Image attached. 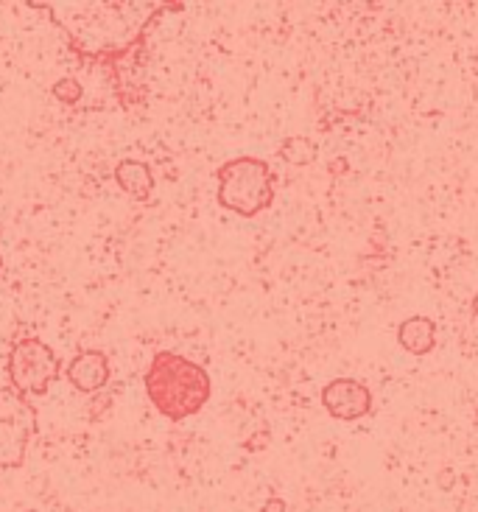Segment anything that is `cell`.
<instances>
[{
    "instance_id": "6da1fadb",
    "label": "cell",
    "mask_w": 478,
    "mask_h": 512,
    "mask_svg": "<svg viewBox=\"0 0 478 512\" xmlns=\"http://www.w3.org/2000/svg\"><path fill=\"white\" fill-rule=\"evenodd\" d=\"M143 387L151 406L171 423L199 415L213 395V381L205 367L174 350H160L151 359L143 375Z\"/></svg>"
},
{
    "instance_id": "7a4b0ae2",
    "label": "cell",
    "mask_w": 478,
    "mask_h": 512,
    "mask_svg": "<svg viewBox=\"0 0 478 512\" xmlns=\"http://www.w3.org/2000/svg\"><path fill=\"white\" fill-rule=\"evenodd\" d=\"M216 182H219L216 202L241 219H255L263 210L272 208L277 194L272 166L252 154L233 157L216 168Z\"/></svg>"
},
{
    "instance_id": "3957f363",
    "label": "cell",
    "mask_w": 478,
    "mask_h": 512,
    "mask_svg": "<svg viewBox=\"0 0 478 512\" xmlns=\"http://www.w3.org/2000/svg\"><path fill=\"white\" fill-rule=\"evenodd\" d=\"M6 375H9V387L20 398H45L56 381L62 378V361L54 353V347L48 345L40 336H23L17 339L9 350L6 359Z\"/></svg>"
},
{
    "instance_id": "277c9868",
    "label": "cell",
    "mask_w": 478,
    "mask_h": 512,
    "mask_svg": "<svg viewBox=\"0 0 478 512\" xmlns=\"http://www.w3.org/2000/svg\"><path fill=\"white\" fill-rule=\"evenodd\" d=\"M37 429L34 403L20 398L12 387H0V471L23 468Z\"/></svg>"
},
{
    "instance_id": "5b68a950",
    "label": "cell",
    "mask_w": 478,
    "mask_h": 512,
    "mask_svg": "<svg viewBox=\"0 0 478 512\" xmlns=\"http://www.w3.org/2000/svg\"><path fill=\"white\" fill-rule=\"evenodd\" d=\"M319 401L325 406V412L336 420H361L372 412V392L367 384H361L356 378H333L325 384Z\"/></svg>"
},
{
    "instance_id": "8992f818",
    "label": "cell",
    "mask_w": 478,
    "mask_h": 512,
    "mask_svg": "<svg viewBox=\"0 0 478 512\" xmlns=\"http://www.w3.org/2000/svg\"><path fill=\"white\" fill-rule=\"evenodd\" d=\"M68 384L82 395H98L110 384L112 367L104 350H82L79 356L68 361Z\"/></svg>"
},
{
    "instance_id": "52a82bcc",
    "label": "cell",
    "mask_w": 478,
    "mask_h": 512,
    "mask_svg": "<svg viewBox=\"0 0 478 512\" xmlns=\"http://www.w3.org/2000/svg\"><path fill=\"white\" fill-rule=\"evenodd\" d=\"M112 177L118 182L123 194L132 196L135 202H149L151 194H154V171H151L149 163L143 160H135V157H126L118 166L112 168Z\"/></svg>"
},
{
    "instance_id": "ba28073f",
    "label": "cell",
    "mask_w": 478,
    "mask_h": 512,
    "mask_svg": "<svg viewBox=\"0 0 478 512\" xmlns=\"http://www.w3.org/2000/svg\"><path fill=\"white\" fill-rule=\"evenodd\" d=\"M397 342L411 356H428L437 347V322L428 317H409L397 328Z\"/></svg>"
},
{
    "instance_id": "9c48e42d",
    "label": "cell",
    "mask_w": 478,
    "mask_h": 512,
    "mask_svg": "<svg viewBox=\"0 0 478 512\" xmlns=\"http://www.w3.org/2000/svg\"><path fill=\"white\" fill-rule=\"evenodd\" d=\"M280 157L288 166H311L316 160V143H311L308 138H288L280 146Z\"/></svg>"
},
{
    "instance_id": "30bf717a",
    "label": "cell",
    "mask_w": 478,
    "mask_h": 512,
    "mask_svg": "<svg viewBox=\"0 0 478 512\" xmlns=\"http://www.w3.org/2000/svg\"><path fill=\"white\" fill-rule=\"evenodd\" d=\"M51 96H54L59 104L73 107V104H79L84 98V84L79 82L76 76H62V79L51 87Z\"/></svg>"
},
{
    "instance_id": "8fae6325",
    "label": "cell",
    "mask_w": 478,
    "mask_h": 512,
    "mask_svg": "<svg viewBox=\"0 0 478 512\" xmlns=\"http://www.w3.org/2000/svg\"><path fill=\"white\" fill-rule=\"evenodd\" d=\"M260 512H286V501L283 499H269L263 504V510Z\"/></svg>"
},
{
    "instance_id": "7c38bea8",
    "label": "cell",
    "mask_w": 478,
    "mask_h": 512,
    "mask_svg": "<svg viewBox=\"0 0 478 512\" xmlns=\"http://www.w3.org/2000/svg\"><path fill=\"white\" fill-rule=\"evenodd\" d=\"M473 317L478 319V294H476V297H473Z\"/></svg>"
},
{
    "instance_id": "4fadbf2b",
    "label": "cell",
    "mask_w": 478,
    "mask_h": 512,
    "mask_svg": "<svg viewBox=\"0 0 478 512\" xmlns=\"http://www.w3.org/2000/svg\"><path fill=\"white\" fill-rule=\"evenodd\" d=\"M0 275H3V255H0Z\"/></svg>"
}]
</instances>
